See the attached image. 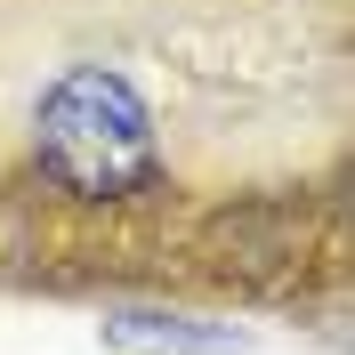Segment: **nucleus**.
I'll list each match as a JSON object with an SVG mask.
<instances>
[{
  "mask_svg": "<svg viewBox=\"0 0 355 355\" xmlns=\"http://www.w3.org/2000/svg\"><path fill=\"white\" fill-rule=\"evenodd\" d=\"M33 154L41 170L81 202H121L154 186V113L121 73L105 65H73L41 89L33 105Z\"/></svg>",
  "mask_w": 355,
  "mask_h": 355,
  "instance_id": "f257e3e1",
  "label": "nucleus"
},
{
  "mask_svg": "<svg viewBox=\"0 0 355 355\" xmlns=\"http://www.w3.org/2000/svg\"><path fill=\"white\" fill-rule=\"evenodd\" d=\"M105 347H121V355H226L234 331L194 323V315H105Z\"/></svg>",
  "mask_w": 355,
  "mask_h": 355,
  "instance_id": "f03ea898",
  "label": "nucleus"
}]
</instances>
